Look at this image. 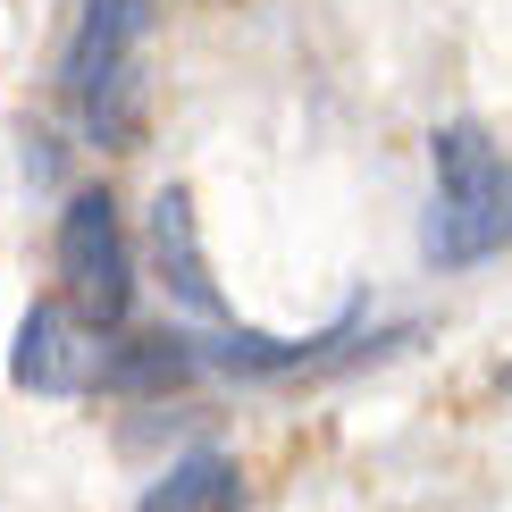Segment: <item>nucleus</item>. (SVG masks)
I'll use <instances>...</instances> for the list:
<instances>
[{"label": "nucleus", "instance_id": "obj_7", "mask_svg": "<svg viewBox=\"0 0 512 512\" xmlns=\"http://www.w3.org/2000/svg\"><path fill=\"white\" fill-rule=\"evenodd\" d=\"M353 319H336L328 336H252V328H219V336H194L202 345V370H236V378H286V370H311L328 345H345Z\"/></svg>", "mask_w": 512, "mask_h": 512}, {"label": "nucleus", "instance_id": "obj_5", "mask_svg": "<svg viewBox=\"0 0 512 512\" xmlns=\"http://www.w3.org/2000/svg\"><path fill=\"white\" fill-rule=\"evenodd\" d=\"M202 378V345L177 328H152V336H110L101 345V395H168Z\"/></svg>", "mask_w": 512, "mask_h": 512}, {"label": "nucleus", "instance_id": "obj_4", "mask_svg": "<svg viewBox=\"0 0 512 512\" xmlns=\"http://www.w3.org/2000/svg\"><path fill=\"white\" fill-rule=\"evenodd\" d=\"M143 252H152L168 303H185L194 319H227V294L202 261V227H194V194L185 185H160L152 194V219H143Z\"/></svg>", "mask_w": 512, "mask_h": 512}, {"label": "nucleus", "instance_id": "obj_6", "mask_svg": "<svg viewBox=\"0 0 512 512\" xmlns=\"http://www.w3.org/2000/svg\"><path fill=\"white\" fill-rule=\"evenodd\" d=\"M244 471H236V454H219V445H194V454H177L168 471L143 487V504L135 512H244Z\"/></svg>", "mask_w": 512, "mask_h": 512}, {"label": "nucleus", "instance_id": "obj_1", "mask_svg": "<svg viewBox=\"0 0 512 512\" xmlns=\"http://www.w3.org/2000/svg\"><path fill=\"white\" fill-rule=\"evenodd\" d=\"M429 168H437V202H429V227H420V252L437 269L496 261L512 244V160H504V143H487V126L454 118L429 135Z\"/></svg>", "mask_w": 512, "mask_h": 512}, {"label": "nucleus", "instance_id": "obj_2", "mask_svg": "<svg viewBox=\"0 0 512 512\" xmlns=\"http://www.w3.org/2000/svg\"><path fill=\"white\" fill-rule=\"evenodd\" d=\"M59 294L101 336H118L126 311H135V244H126L110 185H76L68 210H59Z\"/></svg>", "mask_w": 512, "mask_h": 512}, {"label": "nucleus", "instance_id": "obj_3", "mask_svg": "<svg viewBox=\"0 0 512 512\" xmlns=\"http://www.w3.org/2000/svg\"><path fill=\"white\" fill-rule=\"evenodd\" d=\"M9 378L26 395H93L101 387V328L68 303V294H42V303L17 319Z\"/></svg>", "mask_w": 512, "mask_h": 512}, {"label": "nucleus", "instance_id": "obj_8", "mask_svg": "<svg viewBox=\"0 0 512 512\" xmlns=\"http://www.w3.org/2000/svg\"><path fill=\"white\" fill-rule=\"evenodd\" d=\"M504 387H512V361H504Z\"/></svg>", "mask_w": 512, "mask_h": 512}]
</instances>
